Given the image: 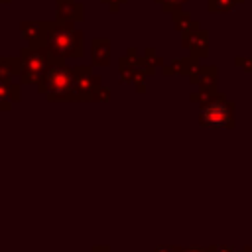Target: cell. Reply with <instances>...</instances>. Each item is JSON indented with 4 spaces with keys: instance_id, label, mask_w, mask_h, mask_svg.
<instances>
[{
    "instance_id": "4fadbf2b",
    "label": "cell",
    "mask_w": 252,
    "mask_h": 252,
    "mask_svg": "<svg viewBox=\"0 0 252 252\" xmlns=\"http://www.w3.org/2000/svg\"><path fill=\"white\" fill-rule=\"evenodd\" d=\"M177 250H179V248H171V246H169V248H158L156 252H177Z\"/></svg>"
},
{
    "instance_id": "8fae6325",
    "label": "cell",
    "mask_w": 252,
    "mask_h": 252,
    "mask_svg": "<svg viewBox=\"0 0 252 252\" xmlns=\"http://www.w3.org/2000/svg\"><path fill=\"white\" fill-rule=\"evenodd\" d=\"M236 0H209L211 12H230L234 8Z\"/></svg>"
},
{
    "instance_id": "7a4b0ae2",
    "label": "cell",
    "mask_w": 252,
    "mask_h": 252,
    "mask_svg": "<svg viewBox=\"0 0 252 252\" xmlns=\"http://www.w3.org/2000/svg\"><path fill=\"white\" fill-rule=\"evenodd\" d=\"M53 57H81L83 55V33L73 22H45V45Z\"/></svg>"
},
{
    "instance_id": "ba28073f",
    "label": "cell",
    "mask_w": 252,
    "mask_h": 252,
    "mask_svg": "<svg viewBox=\"0 0 252 252\" xmlns=\"http://www.w3.org/2000/svg\"><path fill=\"white\" fill-rule=\"evenodd\" d=\"M193 81L197 85H201V89H213L215 87V81H217V69L215 67H199L195 69V75H193Z\"/></svg>"
},
{
    "instance_id": "9c48e42d",
    "label": "cell",
    "mask_w": 252,
    "mask_h": 252,
    "mask_svg": "<svg viewBox=\"0 0 252 252\" xmlns=\"http://www.w3.org/2000/svg\"><path fill=\"white\" fill-rule=\"evenodd\" d=\"M189 37H191V41H185L183 43L185 47H191L197 57H201L203 53H207V33L199 32L197 35H189Z\"/></svg>"
},
{
    "instance_id": "7c38bea8",
    "label": "cell",
    "mask_w": 252,
    "mask_h": 252,
    "mask_svg": "<svg viewBox=\"0 0 252 252\" xmlns=\"http://www.w3.org/2000/svg\"><path fill=\"white\" fill-rule=\"evenodd\" d=\"M163 10H167V12H171V10H177L179 6H183L187 0H156Z\"/></svg>"
},
{
    "instance_id": "277c9868",
    "label": "cell",
    "mask_w": 252,
    "mask_h": 252,
    "mask_svg": "<svg viewBox=\"0 0 252 252\" xmlns=\"http://www.w3.org/2000/svg\"><path fill=\"white\" fill-rule=\"evenodd\" d=\"M51 55L45 47H26L20 53V75L22 83H39L49 67Z\"/></svg>"
},
{
    "instance_id": "5bb4252c",
    "label": "cell",
    "mask_w": 252,
    "mask_h": 252,
    "mask_svg": "<svg viewBox=\"0 0 252 252\" xmlns=\"http://www.w3.org/2000/svg\"><path fill=\"white\" fill-rule=\"evenodd\" d=\"M8 2H10V0H0V4H8Z\"/></svg>"
},
{
    "instance_id": "8992f818",
    "label": "cell",
    "mask_w": 252,
    "mask_h": 252,
    "mask_svg": "<svg viewBox=\"0 0 252 252\" xmlns=\"http://www.w3.org/2000/svg\"><path fill=\"white\" fill-rule=\"evenodd\" d=\"M57 4H59V10H57L59 20H63V22H75V20H81L83 18V6L77 4L75 0H57Z\"/></svg>"
},
{
    "instance_id": "5b68a950",
    "label": "cell",
    "mask_w": 252,
    "mask_h": 252,
    "mask_svg": "<svg viewBox=\"0 0 252 252\" xmlns=\"http://www.w3.org/2000/svg\"><path fill=\"white\" fill-rule=\"evenodd\" d=\"M22 35L28 39V47L45 45V22H22Z\"/></svg>"
},
{
    "instance_id": "52a82bcc",
    "label": "cell",
    "mask_w": 252,
    "mask_h": 252,
    "mask_svg": "<svg viewBox=\"0 0 252 252\" xmlns=\"http://www.w3.org/2000/svg\"><path fill=\"white\" fill-rule=\"evenodd\" d=\"M93 63L94 65H108L110 61V47H108V41L106 39H94L93 41Z\"/></svg>"
},
{
    "instance_id": "30bf717a",
    "label": "cell",
    "mask_w": 252,
    "mask_h": 252,
    "mask_svg": "<svg viewBox=\"0 0 252 252\" xmlns=\"http://www.w3.org/2000/svg\"><path fill=\"white\" fill-rule=\"evenodd\" d=\"M20 73V57L18 59H6V57H0V75H18Z\"/></svg>"
},
{
    "instance_id": "3957f363",
    "label": "cell",
    "mask_w": 252,
    "mask_h": 252,
    "mask_svg": "<svg viewBox=\"0 0 252 252\" xmlns=\"http://www.w3.org/2000/svg\"><path fill=\"white\" fill-rule=\"evenodd\" d=\"M199 122L201 126L215 128V130L232 128V102L222 94H217V96L207 94L201 104Z\"/></svg>"
},
{
    "instance_id": "6da1fadb",
    "label": "cell",
    "mask_w": 252,
    "mask_h": 252,
    "mask_svg": "<svg viewBox=\"0 0 252 252\" xmlns=\"http://www.w3.org/2000/svg\"><path fill=\"white\" fill-rule=\"evenodd\" d=\"M37 87H39V93H43L49 100H79L75 73L59 57L51 55L49 67L43 79L37 83Z\"/></svg>"
}]
</instances>
